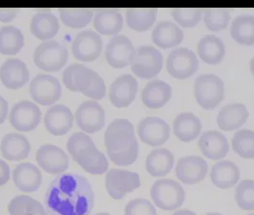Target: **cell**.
Returning <instances> with one entry per match:
<instances>
[{"instance_id":"1","label":"cell","mask_w":254,"mask_h":215,"mask_svg":"<svg viewBox=\"0 0 254 215\" xmlns=\"http://www.w3.org/2000/svg\"><path fill=\"white\" fill-rule=\"evenodd\" d=\"M44 202L51 215H89L95 194L86 178L64 173L51 182Z\"/></svg>"},{"instance_id":"2","label":"cell","mask_w":254,"mask_h":215,"mask_svg":"<svg viewBox=\"0 0 254 215\" xmlns=\"http://www.w3.org/2000/svg\"><path fill=\"white\" fill-rule=\"evenodd\" d=\"M194 95L198 104L203 109L213 110L224 100V81L214 74L201 75L195 81Z\"/></svg>"},{"instance_id":"3","label":"cell","mask_w":254,"mask_h":215,"mask_svg":"<svg viewBox=\"0 0 254 215\" xmlns=\"http://www.w3.org/2000/svg\"><path fill=\"white\" fill-rule=\"evenodd\" d=\"M150 196L157 208L170 212L181 208L187 195L178 182L171 179H160L153 184Z\"/></svg>"},{"instance_id":"4","label":"cell","mask_w":254,"mask_h":215,"mask_svg":"<svg viewBox=\"0 0 254 215\" xmlns=\"http://www.w3.org/2000/svg\"><path fill=\"white\" fill-rule=\"evenodd\" d=\"M138 143L134 126L127 119H116L104 133V144L107 154L120 153Z\"/></svg>"},{"instance_id":"5","label":"cell","mask_w":254,"mask_h":215,"mask_svg":"<svg viewBox=\"0 0 254 215\" xmlns=\"http://www.w3.org/2000/svg\"><path fill=\"white\" fill-rule=\"evenodd\" d=\"M163 62V55L158 49L152 46H140L135 49L130 65L136 76L148 79L160 74Z\"/></svg>"},{"instance_id":"6","label":"cell","mask_w":254,"mask_h":215,"mask_svg":"<svg viewBox=\"0 0 254 215\" xmlns=\"http://www.w3.org/2000/svg\"><path fill=\"white\" fill-rule=\"evenodd\" d=\"M68 61L66 47L55 40L44 41L34 53V63L39 69L46 72L60 71Z\"/></svg>"},{"instance_id":"7","label":"cell","mask_w":254,"mask_h":215,"mask_svg":"<svg viewBox=\"0 0 254 215\" xmlns=\"http://www.w3.org/2000/svg\"><path fill=\"white\" fill-rule=\"evenodd\" d=\"M140 187V175L137 172L113 168L106 173L105 188L115 200H122Z\"/></svg>"},{"instance_id":"8","label":"cell","mask_w":254,"mask_h":215,"mask_svg":"<svg viewBox=\"0 0 254 215\" xmlns=\"http://www.w3.org/2000/svg\"><path fill=\"white\" fill-rule=\"evenodd\" d=\"M199 68V61L193 51L179 47L171 51L166 60L167 72L178 79H185L193 76Z\"/></svg>"},{"instance_id":"9","label":"cell","mask_w":254,"mask_h":215,"mask_svg":"<svg viewBox=\"0 0 254 215\" xmlns=\"http://www.w3.org/2000/svg\"><path fill=\"white\" fill-rule=\"evenodd\" d=\"M60 80L50 75L38 74L30 84V93L33 100L41 105H52L62 97Z\"/></svg>"},{"instance_id":"10","label":"cell","mask_w":254,"mask_h":215,"mask_svg":"<svg viewBox=\"0 0 254 215\" xmlns=\"http://www.w3.org/2000/svg\"><path fill=\"white\" fill-rule=\"evenodd\" d=\"M101 36L92 31L85 30L78 33L72 43V53L77 61L90 63L96 61L102 51Z\"/></svg>"},{"instance_id":"11","label":"cell","mask_w":254,"mask_h":215,"mask_svg":"<svg viewBox=\"0 0 254 215\" xmlns=\"http://www.w3.org/2000/svg\"><path fill=\"white\" fill-rule=\"evenodd\" d=\"M75 118L77 127L88 134L99 132L105 125V111L96 101L82 102L76 109Z\"/></svg>"},{"instance_id":"12","label":"cell","mask_w":254,"mask_h":215,"mask_svg":"<svg viewBox=\"0 0 254 215\" xmlns=\"http://www.w3.org/2000/svg\"><path fill=\"white\" fill-rule=\"evenodd\" d=\"M10 124L17 131L29 132L40 124L41 111L32 101H22L15 103L9 116Z\"/></svg>"},{"instance_id":"13","label":"cell","mask_w":254,"mask_h":215,"mask_svg":"<svg viewBox=\"0 0 254 215\" xmlns=\"http://www.w3.org/2000/svg\"><path fill=\"white\" fill-rule=\"evenodd\" d=\"M140 140L150 146H161L170 138V127L165 120L158 117H146L138 126Z\"/></svg>"},{"instance_id":"14","label":"cell","mask_w":254,"mask_h":215,"mask_svg":"<svg viewBox=\"0 0 254 215\" xmlns=\"http://www.w3.org/2000/svg\"><path fill=\"white\" fill-rule=\"evenodd\" d=\"M36 160L41 169L52 175L63 174L69 167L67 154L53 144L41 145L36 153Z\"/></svg>"},{"instance_id":"15","label":"cell","mask_w":254,"mask_h":215,"mask_svg":"<svg viewBox=\"0 0 254 215\" xmlns=\"http://www.w3.org/2000/svg\"><path fill=\"white\" fill-rule=\"evenodd\" d=\"M84 171L93 175L104 174L109 167L106 156L100 151L94 142H90L72 156Z\"/></svg>"},{"instance_id":"16","label":"cell","mask_w":254,"mask_h":215,"mask_svg":"<svg viewBox=\"0 0 254 215\" xmlns=\"http://www.w3.org/2000/svg\"><path fill=\"white\" fill-rule=\"evenodd\" d=\"M208 165L200 156L190 155L181 158L177 163L175 173L179 180L186 185H195L203 181L207 174Z\"/></svg>"},{"instance_id":"17","label":"cell","mask_w":254,"mask_h":215,"mask_svg":"<svg viewBox=\"0 0 254 215\" xmlns=\"http://www.w3.org/2000/svg\"><path fill=\"white\" fill-rule=\"evenodd\" d=\"M135 52L132 41L124 35L111 38L105 49V59L114 68H124L131 63Z\"/></svg>"},{"instance_id":"18","label":"cell","mask_w":254,"mask_h":215,"mask_svg":"<svg viewBox=\"0 0 254 215\" xmlns=\"http://www.w3.org/2000/svg\"><path fill=\"white\" fill-rule=\"evenodd\" d=\"M138 92L136 77L126 74L117 77L109 90V99L117 108H125L135 101Z\"/></svg>"},{"instance_id":"19","label":"cell","mask_w":254,"mask_h":215,"mask_svg":"<svg viewBox=\"0 0 254 215\" xmlns=\"http://www.w3.org/2000/svg\"><path fill=\"white\" fill-rule=\"evenodd\" d=\"M74 116L70 108L64 104L50 107L44 116V126L47 131L55 136H63L73 127Z\"/></svg>"},{"instance_id":"20","label":"cell","mask_w":254,"mask_h":215,"mask_svg":"<svg viewBox=\"0 0 254 215\" xmlns=\"http://www.w3.org/2000/svg\"><path fill=\"white\" fill-rule=\"evenodd\" d=\"M29 77L27 65L18 59H9L0 66V80L7 88H21L28 82Z\"/></svg>"},{"instance_id":"21","label":"cell","mask_w":254,"mask_h":215,"mask_svg":"<svg viewBox=\"0 0 254 215\" xmlns=\"http://www.w3.org/2000/svg\"><path fill=\"white\" fill-rule=\"evenodd\" d=\"M198 145L204 157L214 161L225 158L229 151L227 137L217 130L203 132L199 139Z\"/></svg>"},{"instance_id":"22","label":"cell","mask_w":254,"mask_h":215,"mask_svg":"<svg viewBox=\"0 0 254 215\" xmlns=\"http://www.w3.org/2000/svg\"><path fill=\"white\" fill-rule=\"evenodd\" d=\"M249 116V110L245 104L230 103L220 110L217 124L221 130L229 132L243 127Z\"/></svg>"},{"instance_id":"23","label":"cell","mask_w":254,"mask_h":215,"mask_svg":"<svg viewBox=\"0 0 254 215\" xmlns=\"http://www.w3.org/2000/svg\"><path fill=\"white\" fill-rule=\"evenodd\" d=\"M15 187L22 192H35L40 188L42 174L38 166L31 163H21L13 172Z\"/></svg>"},{"instance_id":"24","label":"cell","mask_w":254,"mask_h":215,"mask_svg":"<svg viewBox=\"0 0 254 215\" xmlns=\"http://www.w3.org/2000/svg\"><path fill=\"white\" fill-rule=\"evenodd\" d=\"M172 96L171 86L161 79L148 82L141 93V101L150 109H159L165 105Z\"/></svg>"},{"instance_id":"25","label":"cell","mask_w":254,"mask_h":215,"mask_svg":"<svg viewBox=\"0 0 254 215\" xmlns=\"http://www.w3.org/2000/svg\"><path fill=\"white\" fill-rule=\"evenodd\" d=\"M240 176L239 167L229 160L217 162L210 171V179L213 185L222 190L230 189L237 185Z\"/></svg>"},{"instance_id":"26","label":"cell","mask_w":254,"mask_h":215,"mask_svg":"<svg viewBox=\"0 0 254 215\" xmlns=\"http://www.w3.org/2000/svg\"><path fill=\"white\" fill-rule=\"evenodd\" d=\"M185 38L183 30L171 21L159 22L152 32L153 42L163 49L178 46Z\"/></svg>"},{"instance_id":"27","label":"cell","mask_w":254,"mask_h":215,"mask_svg":"<svg viewBox=\"0 0 254 215\" xmlns=\"http://www.w3.org/2000/svg\"><path fill=\"white\" fill-rule=\"evenodd\" d=\"M203 129L201 120L190 112L179 114L173 123V132L181 142L190 143L199 137Z\"/></svg>"},{"instance_id":"28","label":"cell","mask_w":254,"mask_h":215,"mask_svg":"<svg viewBox=\"0 0 254 215\" xmlns=\"http://www.w3.org/2000/svg\"><path fill=\"white\" fill-rule=\"evenodd\" d=\"M95 72L82 64H72L64 70L63 80L64 85L73 91L83 93L89 87Z\"/></svg>"},{"instance_id":"29","label":"cell","mask_w":254,"mask_h":215,"mask_svg":"<svg viewBox=\"0 0 254 215\" xmlns=\"http://www.w3.org/2000/svg\"><path fill=\"white\" fill-rule=\"evenodd\" d=\"M60 22L58 17L50 13V10L40 11L36 13L31 21V32L36 38L48 41L58 34Z\"/></svg>"},{"instance_id":"30","label":"cell","mask_w":254,"mask_h":215,"mask_svg":"<svg viewBox=\"0 0 254 215\" xmlns=\"http://www.w3.org/2000/svg\"><path fill=\"white\" fill-rule=\"evenodd\" d=\"M1 154L9 161H22L29 156L31 144L26 137L10 133L5 135L1 141Z\"/></svg>"},{"instance_id":"31","label":"cell","mask_w":254,"mask_h":215,"mask_svg":"<svg viewBox=\"0 0 254 215\" xmlns=\"http://www.w3.org/2000/svg\"><path fill=\"white\" fill-rule=\"evenodd\" d=\"M198 55L203 63L220 64L226 55V47L223 40L214 35H207L201 38L197 45Z\"/></svg>"},{"instance_id":"32","label":"cell","mask_w":254,"mask_h":215,"mask_svg":"<svg viewBox=\"0 0 254 215\" xmlns=\"http://www.w3.org/2000/svg\"><path fill=\"white\" fill-rule=\"evenodd\" d=\"M145 165L153 177H165L173 168L174 156L166 148H157L147 155Z\"/></svg>"},{"instance_id":"33","label":"cell","mask_w":254,"mask_h":215,"mask_svg":"<svg viewBox=\"0 0 254 215\" xmlns=\"http://www.w3.org/2000/svg\"><path fill=\"white\" fill-rule=\"evenodd\" d=\"M124 26L122 13L117 10H102L98 12L94 19V27L104 36H115Z\"/></svg>"},{"instance_id":"34","label":"cell","mask_w":254,"mask_h":215,"mask_svg":"<svg viewBox=\"0 0 254 215\" xmlns=\"http://www.w3.org/2000/svg\"><path fill=\"white\" fill-rule=\"evenodd\" d=\"M232 38L242 45L254 44V15L241 14L236 16L230 28Z\"/></svg>"},{"instance_id":"35","label":"cell","mask_w":254,"mask_h":215,"mask_svg":"<svg viewBox=\"0 0 254 215\" xmlns=\"http://www.w3.org/2000/svg\"><path fill=\"white\" fill-rule=\"evenodd\" d=\"M24 46V36L14 26L0 28V53L5 56L16 55Z\"/></svg>"},{"instance_id":"36","label":"cell","mask_w":254,"mask_h":215,"mask_svg":"<svg viewBox=\"0 0 254 215\" xmlns=\"http://www.w3.org/2000/svg\"><path fill=\"white\" fill-rule=\"evenodd\" d=\"M157 9H129L127 11V24L137 32L149 30L156 21Z\"/></svg>"},{"instance_id":"37","label":"cell","mask_w":254,"mask_h":215,"mask_svg":"<svg viewBox=\"0 0 254 215\" xmlns=\"http://www.w3.org/2000/svg\"><path fill=\"white\" fill-rule=\"evenodd\" d=\"M10 215H47L44 207L28 195L14 197L8 205Z\"/></svg>"},{"instance_id":"38","label":"cell","mask_w":254,"mask_h":215,"mask_svg":"<svg viewBox=\"0 0 254 215\" xmlns=\"http://www.w3.org/2000/svg\"><path fill=\"white\" fill-rule=\"evenodd\" d=\"M233 151L244 159H254V131L241 129L237 131L231 141Z\"/></svg>"},{"instance_id":"39","label":"cell","mask_w":254,"mask_h":215,"mask_svg":"<svg viewBox=\"0 0 254 215\" xmlns=\"http://www.w3.org/2000/svg\"><path fill=\"white\" fill-rule=\"evenodd\" d=\"M60 14L64 24L74 29L88 25L93 17V12L88 9H61Z\"/></svg>"},{"instance_id":"40","label":"cell","mask_w":254,"mask_h":215,"mask_svg":"<svg viewBox=\"0 0 254 215\" xmlns=\"http://www.w3.org/2000/svg\"><path fill=\"white\" fill-rule=\"evenodd\" d=\"M235 201L243 211H254V180H243L237 185Z\"/></svg>"},{"instance_id":"41","label":"cell","mask_w":254,"mask_h":215,"mask_svg":"<svg viewBox=\"0 0 254 215\" xmlns=\"http://www.w3.org/2000/svg\"><path fill=\"white\" fill-rule=\"evenodd\" d=\"M203 13L204 24L210 31L226 29L230 21V12L228 9H205Z\"/></svg>"},{"instance_id":"42","label":"cell","mask_w":254,"mask_h":215,"mask_svg":"<svg viewBox=\"0 0 254 215\" xmlns=\"http://www.w3.org/2000/svg\"><path fill=\"white\" fill-rule=\"evenodd\" d=\"M201 9H174L172 15L174 19L185 28H192L197 25L202 18Z\"/></svg>"},{"instance_id":"43","label":"cell","mask_w":254,"mask_h":215,"mask_svg":"<svg viewBox=\"0 0 254 215\" xmlns=\"http://www.w3.org/2000/svg\"><path fill=\"white\" fill-rule=\"evenodd\" d=\"M126 215H157L152 203L143 198H137L127 203L125 208Z\"/></svg>"},{"instance_id":"44","label":"cell","mask_w":254,"mask_h":215,"mask_svg":"<svg viewBox=\"0 0 254 215\" xmlns=\"http://www.w3.org/2000/svg\"><path fill=\"white\" fill-rule=\"evenodd\" d=\"M139 151H140V146H139V143H138L126 151L120 152V153H110V154H108V157L115 165L127 166V165H132L136 162V160L138 159V156H139Z\"/></svg>"},{"instance_id":"45","label":"cell","mask_w":254,"mask_h":215,"mask_svg":"<svg viewBox=\"0 0 254 215\" xmlns=\"http://www.w3.org/2000/svg\"><path fill=\"white\" fill-rule=\"evenodd\" d=\"M105 93H106V87H105L104 80L102 76L95 72L89 87L86 89L82 94L94 101H99V100H102V98L105 96Z\"/></svg>"},{"instance_id":"46","label":"cell","mask_w":254,"mask_h":215,"mask_svg":"<svg viewBox=\"0 0 254 215\" xmlns=\"http://www.w3.org/2000/svg\"><path fill=\"white\" fill-rule=\"evenodd\" d=\"M10 180V166L9 165L0 159V187L7 184Z\"/></svg>"},{"instance_id":"47","label":"cell","mask_w":254,"mask_h":215,"mask_svg":"<svg viewBox=\"0 0 254 215\" xmlns=\"http://www.w3.org/2000/svg\"><path fill=\"white\" fill-rule=\"evenodd\" d=\"M18 9H0V21L10 22L16 17Z\"/></svg>"},{"instance_id":"48","label":"cell","mask_w":254,"mask_h":215,"mask_svg":"<svg viewBox=\"0 0 254 215\" xmlns=\"http://www.w3.org/2000/svg\"><path fill=\"white\" fill-rule=\"evenodd\" d=\"M8 102L0 96V126L5 122L7 116H8Z\"/></svg>"},{"instance_id":"49","label":"cell","mask_w":254,"mask_h":215,"mask_svg":"<svg viewBox=\"0 0 254 215\" xmlns=\"http://www.w3.org/2000/svg\"><path fill=\"white\" fill-rule=\"evenodd\" d=\"M172 215H197L194 212L190 211V210H180L176 213H174Z\"/></svg>"},{"instance_id":"50","label":"cell","mask_w":254,"mask_h":215,"mask_svg":"<svg viewBox=\"0 0 254 215\" xmlns=\"http://www.w3.org/2000/svg\"><path fill=\"white\" fill-rule=\"evenodd\" d=\"M250 68H251V71L253 73V75L254 76V57L251 60V63H250Z\"/></svg>"},{"instance_id":"51","label":"cell","mask_w":254,"mask_h":215,"mask_svg":"<svg viewBox=\"0 0 254 215\" xmlns=\"http://www.w3.org/2000/svg\"><path fill=\"white\" fill-rule=\"evenodd\" d=\"M206 215H221V214H219V213H209V214H207Z\"/></svg>"},{"instance_id":"52","label":"cell","mask_w":254,"mask_h":215,"mask_svg":"<svg viewBox=\"0 0 254 215\" xmlns=\"http://www.w3.org/2000/svg\"><path fill=\"white\" fill-rule=\"evenodd\" d=\"M95 215H110L108 213H100V214H97Z\"/></svg>"},{"instance_id":"53","label":"cell","mask_w":254,"mask_h":215,"mask_svg":"<svg viewBox=\"0 0 254 215\" xmlns=\"http://www.w3.org/2000/svg\"><path fill=\"white\" fill-rule=\"evenodd\" d=\"M254 215V214H253V215Z\"/></svg>"}]
</instances>
